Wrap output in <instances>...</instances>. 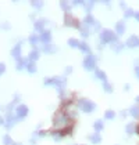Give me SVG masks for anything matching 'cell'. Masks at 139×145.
<instances>
[{
    "instance_id": "cell-35",
    "label": "cell",
    "mask_w": 139,
    "mask_h": 145,
    "mask_svg": "<svg viewBox=\"0 0 139 145\" xmlns=\"http://www.w3.org/2000/svg\"><path fill=\"white\" fill-rule=\"evenodd\" d=\"M13 138L9 135V134H4V137H3V145H13Z\"/></svg>"
},
{
    "instance_id": "cell-32",
    "label": "cell",
    "mask_w": 139,
    "mask_h": 145,
    "mask_svg": "<svg viewBox=\"0 0 139 145\" xmlns=\"http://www.w3.org/2000/svg\"><path fill=\"white\" fill-rule=\"evenodd\" d=\"M68 46L70 47H72V48H78V46H79V40L78 39H75V37H71V39H68Z\"/></svg>"
},
{
    "instance_id": "cell-54",
    "label": "cell",
    "mask_w": 139,
    "mask_h": 145,
    "mask_svg": "<svg viewBox=\"0 0 139 145\" xmlns=\"http://www.w3.org/2000/svg\"><path fill=\"white\" fill-rule=\"evenodd\" d=\"M0 109H1V106H0Z\"/></svg>"
},
{
    "instance_id": "cell-48",
    "label": "cell",
    "mask_w": 139,
    "mask_h": 145,
    "mask_svg": "<svg viewBox=\"0 0 139 145\" xmlns=\"http://www.w3.org/2000/svg\"><path fill=\"white\" fill-rule=\"evenodd\" d=\"M3 123H4V118L0 116V126H3Z\"/></svg>"
},
{
    "instance_id": "cell-24",
    "label": "cell",
    "mask_w": 139,
    "mask_h": 145,
    "mask_svg": "<svg viewBox=\"0 0 139 145\" xmlns=\"http://www.w3.org/2000/svg\"><path fill=\"white\" fill-rule=\"evenodd\" d=\"M26 62H28L26 58H20V59H17V62H15V69H17V71H23V69H25Z\"/></svg>"
},
{
    "instance_id": "cell-44",
    "label": "cell",
    "mask_w": 139,
    "mask_h": 145,
    "mask_svg": "<svg viewBox=\"0 0 139 145\" xmlns=\"http://www.w3.org/2000/svg\"><path fill=\"white\" fill-rule=\"evenodd\" d=\"M134 18H135V20H136V21L139 22V11H135V15H134Z\"/></svg>"
},
{
    "instance_id": "cell-5",
    "label": "cell",
    "mask_w": 139,
    "mask_h": 145,
    "mask_svg": "<svg viewBox=\"0 0 139 145\" xmlns=\"http://www.w3.org/2000/svg\"><path fill=\"white\" fill-rule=\"evenodd\" d=\"M96 65H97V58H96V56H93V54H88L82 59V67H83V69H86V71H95Z\"/></svg>"
},
{
    "instance_id": "cell-27",
    "label": "cell",
    "mask_w": 139,
    "mask_h": 145,
    "mask_svg": "<svg viewBox=\"0 0 139 145\" xmlns=\"http://www.w3.org/2000/svg\"><path fill=\"white\" fill-rule=\"evenodd\" d=\"M83 8H85V11L88 12V14H91L93 10V7H95V1L93 0H89V1H83V6H82Z\"/></svg>"
},
{
    "instance_id": "cell-1",
    "label": "cell",
    "mask_w": 139,
    "mask_h": 145,
    "mask_svg": "<svg viewBox=\"0 0 139 145\" xmlns=\"http://www.w3.org/2000/svg\"><path fill=\"white\" fill-rule=\"evenodd\" d=\"M43 84L45 86H53L56 87L60 94V100L64 101L66 97V87H67V78L63 76H52V78H45L43 79Z\"/></svg>"
},
{
    "instance_id": "cell-29",
    "label": "cell",
    "mask_w": 139,
    "mask_h": 145,
    "mask_svg": "<svg viewBox=\"0 0 139 145\" xmlns=\"http://www.w3.org/2000/svg\"><path fill=\"white\" fill-rule=\"evenodd\" d=\"M135 130H136V123L131 122V123H128L127 126H125V131H127V134H129V135L135 134Z\"/></svg>"
},
{
    "instance_id": "cell-2",
    "label": "cell",
    "mask_w": 139,
    "mask_h": 145,
    "mask_svg": "<svg viewBox=\"0 0 139 145\" xmlns=\"http://www.w3.org/2000/svg\"><path fill=\"white\" fill-rule=\"evenodd\" d=\"M53 126H54V130H60V129H64L67 126H71L70 115L66 111H58L53 118Z\"/></svg>"
},
{
    "instance_id": "cell-16",
    "label": "cell",
    "mask_w": 139,
    "mask_h": 145,
    "mask_svg": "<svg viewBox=\"0 0 139 145\" xmlns=\"http://www.w3.org/2000/svg\"><path fill=\"white\" fill-rule=\"evenodd\" d=\"M96 24V20H95V17H93L92 14H86L85 15V18L82 20V25H86V26H93Z\"/></svg>"
},
{
    "instance_id": "cell-47",
    "label": "cell",
    "mask_w": 139,
    "mask_h": 145,
    "mask_svg": "<svg viewBox=\"0 0 139 145\" xmlns=\"http://www.w3.org/2000/svg\"><path fill=\"white\" fill-rule=\"evenodd\" d=\"M120 116H121V118H125V116H127V112H125V111H122L121 113H120Z\"/></svg>"
},
{
    "instance_id": "cell-53",
    "label": "cell",
    "mask_w": 139,
    "mask_h": 145,
    "mask_svg": "<svg viewBox=\"0 0 139 145\" xmlns=\"http://www.w3.org/2000/svg\"><path fill=\"white\" fill-rule=\"evenodd\" d=\"M72 145H78V144H72Z\"/></svg>"
},
{
    "instance_id": "cell-9",
    "label": "cell",
    "mask_w": 139,
    "mask_h": 145,
    "mask_svg": "<svg viewBox=\"0 0 139 145\" xmlns=\"http://www.w3.org/2000/svg\"><path fill=\"white\" fill-rule=\"evenodd\" d=\"M3 118H4V123H3V124H4V127L9 129V130H10L13 126L15 124V122H17V119H15V116H14L13 113H6Z\"/></svg>"
},
{
    "instance_id": "cell-8",
    "label": "cell",
    "mask_w": 139,
    "mask_h": 145,
    "mask_svg": "<svg viewBox=\"0 0 139 145\" xmlns=\"http://www.w3.org/2000/svg\"><path fill=\"white\" fill-rule=\"evenodd\" d=\"M47 22H49V21H47L46 18L35 20V21H34V29H35V32H36L38 35H40L42 32H43V31H45V29H46L45 26L47 25Z\"/></svg>"
},
{
    "instance_id": "cell-51",
    "label": "cell",
    "mask_w": 139,
    "mask_h": 145,
    "mask_svg": "<svg viewBox=\"0 0 139 145\" xmlns=\"http://www.w3.org/2000/svg\"><path fill=\"white\" fill-rule=\"evenodd\" d=\"M13 145H24V144H21V142H13Z\"/></svg>"
},
{
    "instance_id": "cell-39",
    "label": "cell",
    "mask_w": 139,
    "mask_h": 145,
    "mask_svg": "<svg viewBox=\"0 0 139 145\" xmlns=\"http://www.w3.org/2000/svg\"><path fill=\"white\" fill-rule=\"evenodd\" d=\"M92 28H93V31H95V32H102V25L97 22V21H96V24L93 25Z\"/></svg>"
},
{
    "instance_id": "cell-19",
    "label": "cell",
    "mask_w": 139,
    "mask_h": 145,
    "mask_svg": "<svg viewBox=\"0 0 139 145\" xmlns=\"http://www.w3.org/2000/svg\"><path fill=\"white\" fill-rule=\"evenodd\" d=\"M58 6H60V8L66 12V14L71 12V3H70V1H67V0H61V1L58 3Z\"/></svg>"
},
{
    "instance_id": "cell-21",
    "label": "cell",
    "mask_w": 139,
    "mask_h": 145,
    "mask_svg": "<svg viewBox=\"0 0 139 145\" xmlns=\"http://www.w3.org/2000/svg\"><path fill=\"white\" fill-rule=\"evenodd\" d=\"M88 140L93 144H100L102 142V135H100V133H93L91 135H88Z\"/></svg>"
},
{
    "instance_id": "cell-30",
    "label": "cell",
    "mask_w": 139,
    "mask_h": 145,
    "mask_svg": "<svg viewBox=\"0 0 139 145\" xmlns=\"http://www.w3.org/2000/svg\"><path fill=\"white\" fill-rule=\"evenodd\" d=\"M28 42H29V44H32L34 47H35V46H38V43H39V35H38V33L29 35V37H28Z\"/></svg>"
},
{
    "instance_id": "cell-40",
    "label": "cell",
    "mask_w": 139,
    "mask_h": 145,
    "mask_svg": "<svg viewBox=\"0 0 139 145\" xmlns=\"http://www.w3.org/2000/svg\"><path fill=\"white\" fill-rule=\"evenodd\" d=\"M83 1L85 0H74L71 1V6H83Z\"/></svg>"
},
{
    "instance_id": "cell-22",
    "label": "cell",
    "mask_w": 139,
    "mask_h": 145,
    "mask_svg": "<svg viewBox=\"0 0 139 145\" xmlns=\"http://www.w3.org/2000/svg\"><path fill=\"white\" fill-rule=\"evenodd\" d=\"M25 69H26V72H28V73H36V72H38V65H36V62L28 61Z\"/></svg>"
},
{
    "instance_id": "cell-33",
    "label": "cell",
    "mask_w": 139,
    "mask_h": 145,
    "mask_svg": "<svg viewBox=\"0 0 139 145\" xmlns=\"http://www.w3.org/2000/svg\"><path fill=\"white\" fill-rule=\"evenodd\" d=\"M103 90L106 93H113V84L111 83H109V82H103Z\"/></svg>"
},
{
    "instance_id": "cell-18",
    "label": "cell",
    "mask_w": 139,
    "mask_h": 145,
    "mask_svg": "<svg viewBox=\"0 0 139 145\" xmlns=\"http://www.w3.org/2000/svg\"><path fill=\"white\" fill-rule=\"evenodd\" d=\"M95 78L99 79V80H102V82H107V75H106V72L102 71V69H99V68L95 69Z\"/></svg>"
},
{
    "instance_id": "cell-36",
    "label": "cell",
    "mask_w": 139,
    "mask_h": 145,
    "mask_svg": "<svg viewBox=\"0 0 139 145\" xmlns=\"http://www.w3.org/2000/svg\"><path fill=\"white\" fill-rule=\"evenodd\" d=\"M46 135H47V131H45V130H39V131H35L32 137H35V138H42V137H46Z\"/></svg>"
},
{
    "instance_id": "cell-7",
    "label": "cell",
    "mask_w": 139,
    "mask_h": 145,
    "mask_svg": "<svg viewBox=\"0 0 139 145\" xmlns=\"http://www.w3.org/2000/svg\"><path fill=\"white\" fill-rule=\"evenodd\" d=\"M29 113V108L25 105V104H18L14 109V116L17 120H21V119H25Z\"/></svg>"
},
{
    "instance_id": "cell-14",
    "label": "cell",
    "mask_w": 139,
    "mask_h": 145,
    "mask_svg": "<svg viewBox=\"0 0 139 145\" xmlns=\"http://www.w3.org/2000/svg\"><path fill=\"white\" fill-rule=\"evenodd\" d=\"M39 57H40V48H38V47H34L31 51H29V54H28V61H32V62H36L38 59H39Z\"/></svg>"
},
{
    "instance_id": "cell-28",
    "label": "cell",
    "mask_w": 139,
    "mask_h": 145,
    "mask_svg": "<svg viewBox=\"0 0 139 145\" xmlns=\"http://www.w3.org/2000/svg\"><path fill=\"white\" fill-rule=\"evenodd\" d=\"M129 115L134 119H139V105H132L129 108Z\"/></svg>"
},
{
    "instance_id": "cell-10",
    "label": "cell",
    "mask_w": 139,
    "mask_h": 145,
    "mask_svg": "<svg viewBox=\"0 0 139 145\" xmlns=\"http://www.w3.org/2000/svg\"><path fill=\"white\" fill-rule=\"evenodd\" d=\"M39 42H40L42 44L52 43V32H50V29H45L42 33L39 35Z\"/></svg>"
},
{
    "instance_id": "cell-17",
    "label": "cell",
    "mask_w": 139,
    "mask_h": 145,
    "mask_svg": "<svg viewBox=\"0 0 139 145\" xmlns=\"http://www.w3.org/2000/svg\"><path fill=\"white\" fill-rule=\"evenodd\" d=\"M78 48L82 51V54H92V50H91V46L88 44L86 42H79V46H78Z\"/></svg>"
},
{
    "instance_id": "cell-46",
    "label": "cell",
    "mask_w": 139,
    "mask_h": 145,
    "mask_svg": "<svg viewBox=\"0 0 139 145\" xmlns=\"http://www.w3.org/2000/svg\"><path fill=\"white\" fill-rule=\"evenodd\" d=\"M120 7L124 8V11H125V3H124V1H120Z\"/></svg>"
},
{
    "instance_id": "cell-34",
    "label": "cell",
    "mask_w": 139,
    "mask_h": 145,
    "mask_svg": "<svg viewBox=\"0 0 139 145\" xmlns=\"http://www.w3.org/2000/svg\"><path fill=\"white\" fill-rule=\"evenodd\" d=\"M135 15V11L132 10V8H125V11H124V18L128 20V18H132Z\"/></svg>"
},
{
    "instance_id": "cell-11",
    "label": "cell",
    "mask_w": 139,
    "mask_h": 145,
    "mask_svg": "<svg viewBox=\"0 0 139 145\" xmlns=\"http://www.w3.org/2000/svg\"><path fill=\"white\" fill-rule=\"evenodd\" d=\"M40 51H43L45 54H56L58 51V47L54 43H49V44H43Z\"/></svg>"
},
{
    "instance_id": "cell-42",
    "label": "cell",
    "mask_w": 139,
    "mask_h": 145,
    "mask_svg": "<svg viewBox=\"0 0 139 145\" xmlns=\"http://www.w3.org/2000/svg\"><path fill=\"white\" fill-rule=\"evenodd\" d=\"M71 72H72V68H71V67H67L66 69H64V76L67 78V75H70Z\"/></svg>"
},
{
    "instance_id": "cell-13",
    "label": "cell",
    "mask_w": 139,
    "mask_h": 145,
    "mask_svg": "<svg viewBox=\"0 0 139 145\" xmlns=\"http://www.w3.org/2000/svg\"><path fill=\"white\" fill-rule=\"evenodd\" d=\"M125 46H127V47H129V48L139 47V36H136V35L129 36V37L127 39V42H125Z\"/></svg>"
},
{
    "instance_id": "cell-31",
    "label": "cell",
    "mask_w": 139,
    "mask_h": 145,
    "mask_svg": "<svg viewBox=\"0 0 139 145\" xmlns=\"http://www.w3.org/2000/svg\"><path fill=\"white\" fill-rule=\"evenodd\" d=\"M104 119H106V120H113V119H116V112L113 111V109H107V111L104 112Z\"/></svg>"
},
{
    "instance_id": "cell-50",
    "label": "cell",
    "mask_w": 139,
    "mask_h": 145,
    "mask_svg": "<svg viewBox=\"0 0 139 145\" xmlns=\"http://www.w3.org/2000/svg\"><path fill=\"white\" fill-rule=\"evenodd\" d=\"M124 90H125V91H128V90H129V84H125V86H124Z\"/></svg>"
},
{
    "instance_id": "cell-52",
    "label": "cell",
    "mask_w": 139,
    "mask_h": 145,
    "mask_svg": "<svg viewBox=\"0 0 139 145\" xmlns=\"http://www.w3.org/2000/svg\"><path fill=\"white\" fill-rule=\"evenodd\" d=\"M136 105H139V95L136 97Z\"/></svg>"
},
{
    "instance_id": "cell-49",
    "label": "cell",
    "mask_w": 139,
    "mask_h": 145,
    "mask_svg": "<svg viewBox=\"0 0 139 145\" xmlns=\"http://www.w3.org/2000/svg\"><path fill=\"white\" fill-rule=\"evenodd\" d=\"M104 4H106V6H109V7H110V6H111V1H103Z\"/></svg>"
},
{
    "instance_id": "cell-26",
    "label": "cell",
    "mask_w": 139,
    "mask_h": 145,
    "mask_svg": "<svg viewBox=\"0 0 139 145\" xmlns=\"http://www.w3.org/2000/svg\"><path fill=\"white\" fill-rule=\"evenodd\" d=\"M110 46H111V50H113V51H116V53H120V51H121V50L125 47V44H124V43H121V42H118V40H117V42H114V43H111Z\"/></svg>"
},
{
    "instance_id": "cell-20",
    "label": "cell",
    "mask_w": 139,
    "mask_h": 145,
    "mask_svg": "<svg viewBox=\"0 0 139 145\" xmlns=\"http://www.w3.org/2000/svg\"><path fill=\"white\" fill-rule=\"evenodd\" d=\"M93 130H95V133H100V131H103L104 130V122L103 120H100V119L95 120V123H93Z\"/></svg>"
},
{
    "instance_id": "cell-6",
    "label": "cell",
    "mask_w": 139,
    "mask_h": 145,
    "mask_svg": "<svg viewBox=\"0 0 139 145\" xmlns=\"http://www.w3.org/2000/svg\"><path fill=\"white\" fill-rule=\"evenodd\" d=\"M64 25L68 26V28H74V29H79L81 28V21L78 18H75L71 12L68 14H64Z\"/></svg>"
},
{
    "instance_id": "cell-3",
    "label": "cell",
    "mask_w": 139,
    "mask_h": 145,
    "mask_svg": "<svg viewBox=\"0 0 139 145\" xmlns=\"http://www.w3.org/2000/svg\"><path fill=\"white\" fill-rule=\"evenodd\" d=\"M99 39H100V43L102 44H111V43H114V42L118 40V36L111 29H102Z\"/></svg>"
},
{
    "instance_id": "cell-43",
    "label": "cell",
    "mask_w": 139,
    "mask_h": 145,
    "mask_svg": "<svg viewBox=\"0 0 139 145\" xmlns=\"http://www.w3.org/2000/svg\"><path fill=\"white\" fill-rule=\"evenodd\" d=\"M18 101H20V94L17 93V94H14V101H13V102L15 104V102H18Z\"/></svg>"
},
{
    "instance_id": "cell-45",
    "label": "cell",
    "mask_w": 139,
    "mask_h": 145,
    "mask_svg": "<svg viewBox=\"0 0 139 145\" xmlns=\"http://www.w3.org/2000/svg\"><path fill=\"white\" fill-rule=\"evenodd\" d=\"M135 73H136V76H138V79H139V65L135 67Z\"/></svg>"
},
{
    "instance_id": "cell-15",
    "label": "cell",
    "mask_w": 139,
    "mask_h": 145,
    "mask_svg": "<svg viewBox=\"0 0 139 145\" xmlns=\"http://www.w3.org/2000/svg\"><path fill=\"white\" fill-rule=\"evenodd\" d=\"M125 31H127V26H125V22L124 21H118L116 24V35L117 36H121V35L125 33Z\"/></svg>"
},
{
    "instance_id": "cell-41",
    "label": "cell",
    "mask_w": 139,
    "mask_h": 145,
    "mask_svg": "<svg viewBox=\"0 0 139 145\" xmlns=\"http://www.w3.org/2000/svg\"><path fill=\"white\" fill-rule=\"evenodd\" d=\"M4 72H6V65H4V62H0V76H1Z\"/></svg>"
},
{
    "instance_id": "cell-25",
    "label": "cell",
    "mask_w": 139,
    "mask_h": 145,
    "mask_svg": "<svg viewBox=\"0 0 139 145\" xmlns=\"http://www.w3.org/2000/svg\"><path fill=\"white\" fill-rule=\"evenodd\" d=\"M31 6H32V8H34L35 11H39V10L43 8L45 3H43L42 0H32V1H31Z\"/></svg>"
},
{
    "instance_id": "cell-38",
    "label": "cell",
    "mask_w": 139,
    "mask_h": 145,
    "mask_svg": "<svg viewBox=\"0 0 139 145\" xmlns=\"http://www.w3.org/2000/svg\"><path fill=\"white\" fill-rule=\"evenodd\" d=\"M0 28L4 29V31H10V29H11V24L7 22V21H4V22L0 24Z\"/></svg>"
},
{
    "instance_id": "cell-12",
    "label": "cell",
    "mask_w": 139,
    "mask_h": 145,
    "mask_svg": "<svg viewBox=\"0 0 139 145\" xmlns=\"http://www.w3.org/2000/svg\"><path fill=\"white\" fill-rule=\"evenodd\" d=\"M21 51H23V42H18V43H15V46L11 48V56L14 57L15 59H20V58H23Z\"/></svg>"
},
{
    "instance_id": "cell-37",
    "label": "cell",
    "mask_w": 139,
    "mask_h": 145,
    "mask_svg": "<svg viewBox=\"0 0 139 145\" xmlns=\"http://www.w3.org/2000/svg\"><path fill=\"white\" fill-rule=\"evenodd\" d=\"M13 109H15V104H14V102H10V104L6 105V108H4L6 113H13Z\"/></svg>"
},
{
    "instance_id": "cell-4",
    "label": "cell",
    "mask_w": 139,
    "mask_h": 145,
    "mask_svg": "<svg viewBox=\"0 0 139 145\" xmlns=\"http://www.w3.org/2000/svg\"><path fill=\"white\" fill-rule=\"evenodd\" d=\"M77 104H78V108L85 113H92L96 111V104L88 98H79Z\"/></svg>"
},
{
    "instance_id": "cell-23",
    "label": "cell",
    "mask_w": 139,
    "mask_h": 145,
    "mask_svg": "<svg viewBox=\"0 0 139 145\" xmlns=\"http://www.w3.org/2000/svg\"><path fill=\"white\" fill-rule=\"evenodd\" d=\"M79 33L83 39H86V37H89L91 36V28L89 26H86V25H81V28H79Z\"/></svg>"
}]
</instances>
